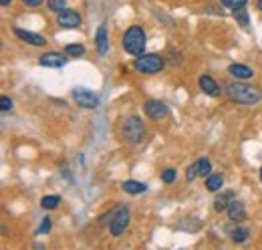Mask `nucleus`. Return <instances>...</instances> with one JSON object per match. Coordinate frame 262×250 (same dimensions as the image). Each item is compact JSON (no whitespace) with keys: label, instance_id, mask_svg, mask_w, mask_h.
Wrapping results in <instances>:
<instances>
[{"label":"nucleus","instance_id":"f257e3e1","mask_svg":"<svg viewBox=\"0 0 262 250\" xmlns=\"http://www.w3.org/2000/svg\"><path fill=\"white\" fill-rule=\"evenodd\" d=\"M224 95L228 97L232 103L236 105H246V107H252L256 103L262 101V89L260 87H254V85H248L244 81H232L224 87Z\"/></svg>","mask_w":262,"mask_h":250},{"label":"nucleus","instance_id":"f03ea898","mask_svg":"<svg viewBox=\"0 0 262 250\" xmlns=\"http://www.w3.org/2000/svg\"><path fill=\"white\" fill-rule=\"evenodd\" d=\"M121 45H123V49H125L129 55L139 57V55L145 53V47H147V34H145V31H143L139 25H131L129 29L123 32Z\"/></svg>","mask_w":262,"mask_h":250},{"label":"nucleus","instance_id":"7ed1b4c3","mask_svg":"<svg viewBox=\"0 0 262 250\" xmlns=\"http://www.w3.org/2000/svg\"><path fill=\"white\" fill-rule=\"evenodd\" d=\"M121 137L123 141H127L129 145H137L143 141L145 137V123L139 115H129L123 119V125H121Z\"/></svg>","mask_w":262,"mask_h":250},{"label":"nucleus","instance_id":"20e7f679","mask_svg":"<svg viewBox=\"0 0 262 250\" xmlns=\"http://www.w3.org/2000/svg\"><path fill=\"white\" fill-rule=\"evenodd\" d=\"M133 67H135L137 73H143V75H158V73L164 71L165 61H164V57L158 55V53H143V55L135 57Z\"/></svg>","mask_w":262,"mask_h":250},{"label":"nucleus","instance_id":"39448f33","mask_svg":"<svg viewBox=\"0 0 262 250\" xmlns=\"http://www.w3.org/2000/svg\"><path fill=\"white\" fill-rule=\"evenodd\" d=\"M131 222V212L129 208H125V206H121V208H117V212H115V216L111 220V224H109V232H111V236H121L125 230H127V226H129Z\"/></svg>","mask_w":262,"mask_h":250},{"label":"nucleus","instance_id":"423d86ee","mask_svg":"<svg viewBox=\"0 0 262 250\" xmlns=\"http://www.w3.org/2000/svg\"><path fill=\"white\" fill-rule=\"evenodd\" d=\"M143 113H145L149 119L160 121V119H164V117L169 115V107L165 105L164 101H160V99H147V101L143 103Z\"/></svg>","mask_w":262,"mask_h":250},{"label":"nucleus","instance_id":"0eeeda50","mask_svg":"<svg viewBox=\"0 0 262 250\" xmlns=\"http://www.w3.org/2000/svg\"><path fill=\"white\" fill-rule=\"evenodd\" d=\"M73 99H75V103H77L79 107H83V109H97V105H99V95L93 93V91H89V89H83V87L73 89Z\"/></svg>","mask_w":262,"mask_h":250},{"label":"nucleus","instance_id":"6e6552de","mask_svg":"<svg viewBox=\"0 0 262 250\" xmlns=\"http://www.w3.org/2000/svg\"><path fill=\"white\" fill-rule=\"evenodd\" d=\"M67 61H69V55H63V53H59V51H47V53H42L40 57H38V65L40 67H49V69H61V67H65Z\"/></svg>","mask_w":262,"mask_h":250},{"label":"nucleus","instance_id":"1a4fd4ad","mask_svg":"<svg viewBox=\"0 0 262 250\" xmlns=\"http://www.w3.org/2000/svg\"><path fill=\"white\" fill-rule=\"evenodd\" d=\"M83 23L81 14L77 10H71V8H65L57 14V25L63 27V29H79Z\"/></svg>","mask_w":262,"mask_h":250},{"label":"nucleus","instance_id":"9d476101","mask_svg":"<svg viewBox=\"0 0 262 250\" xmlns=\"http://www.w3.org/2000/svg\"><path fill=\"white\" fill-rule=\"evenodd\" d=\"M12 32H14V36H16L18 40H23V43H27V45H33V47H45V45H47V38H45L42 34H38V32L27 31V29H20V27H14Z\"/></svg>","mask_w":262,"mask_h":250},{"label":"nucleus","instance_id":"9b49d317","mask_svg":"<svg viewBox=\"0 0 262 250\" xmlns=\"http://www.w3.org/2000/svg\"><path fill=\"white\" fill-rule=\"evenodd\" d=\"M228 75L234 77L236 81H248L254 77V71L248 67V65H242V62H232L228 67Z\"/></svg>","mask_w":262,"mask_h":250},{"label":"nucleus","instance_id":"f8f14e48","mask_svg":"<svg viewBox=\"0 0 262 250\" xmlns=\"http://www.w3.org/2000/svg\"><path fill=\"white\" fill-rule=\"evenodd\" d=\"M198 85H200V89H202V93L210 95V97H218V95L222 93V89H220V85L210 77V75H202L200 79H198Z\"/></svg>","mask_w":262,"mask_h":250},{"label":"nucleus","instance_id":"ddd939ff","mask_svg":"<svg viewBox=\"0 0 262 250\" xmlns=\"http://www.w3.org/2000/svg\"><path fill=\"white\" fill-rule=\"evenodd\" d=\"M95 45H97L99 57H105L109 51V31L105 25H99L97 32H95Z\"/></svg>","mask_w":262,"mask_h":250},{"label":"nucleus","instance_id":"4468645a","mask_svg":"<svg viewBox=\"0 0 262 250\" xmlns=\"http://www.w3.org/2000/svg\"><path fill=\"white\" fill-rule=\"evenodd\" d=\"M226 214H228V218L232 222H244L246 220V206H244V202H240V200H232L228 206V210H226Z\"/></svg>","mask_w":262,"mask_h":250},{"label":"nucleus","instance_id":"2eb2a0df","mask_svg":"<svg viewBox=\"0 0 262 250\" xmlns=\"http://www.w3.org/2000/svg\"><path fill=\"white\" fill-rule=\"evenodd\" d=\"M234 198H236V194H234L232 190H224V192L220 190V194L214 198V210H216V212H220V214H222V212H226V210H228V206H230V202H232Z\"/></svg>","mask_w":262,"mask_h":250},{"label":"nucleus","instance_id":"dca6fc26","mask_svg":"<svg viewBox=\"0 0 262 250\" xmlns=\"http://www.w3.org/2000/svg\"><path fill=\"white\" fill-rule=\"evenodd\" d=\"M230 240L234 242V244H244L248 238H250V228H246V226H238V222H236V226L234 228H230Z\"/></svg>","mask_w":262,"mask_h":250},{"label":"nucleus","instance_id":"f3484780","mask_svg":"<svg viewBox=\"0 0 262 250\" xmlns=\"http://www.w3.org/2000/svg\"><path fill=\"white\" fill-rule=\"evenodd\" d=\"M121 190L129 196H137V194L147 192V186L143 182H137V180H125V182H121Z\"/></svg>","mask_w":262,"mask_h":250},{"label":"nucleus","instance_id":"a211bd4d","mask_svg":"<svg viewBox=\"0 0 262 250\" xmlns=\"http://www.w3.org/2000/svg\"><path fill=\"white\" fill-rule=\"evenodd\" d=\"M59 206H61V196H57V194H47L40 200V208L42 210H57Z\"/></svg>","mask_w":262,"mask_h":250},{"label":"nucleus","instance_id":"6ab92c4d","mask_svg":"<svg viewBox=\"0 0 262 250\" xmlns=\"http://www.w3.org/2000/svg\"><path fill=\"white\" fill-rule=\"evenodd\" d=\"M232 16L236 18V25H240L244 31L250 27V16H248V10L242 6V8H236V10H232Z\"/></svg>","mask_w":262,"mask_h":250},{"label":"nucleus","instance_id":"aec40b11","mask_svg":"<svg viewBox=\"0 0 262 250\" xmlns=\"http://www.w3.org/2000/svg\"><path fill=\"white\" fill-rule=\"evenodd\" d=\"M222 184H224V178L220 174H210L206 178V190L208 192H220L222 190Z\"/></svg>","mask_w":262,"mask_h":250},{"label":"nucleus","instance_id":"412c9836","mask_svg":"<svg viewBox=\"0 0 262 250\" xmlns=\"http://www.w3.org/2000/svg\"><path fill=\"white\" fill-rule=\"evenodd\" d=\"M198 165V174H200V178H208L210 174H212V161L208 159V157H200L196 161Z\"/></svg>","mask_w":262,"mask_h":250},{"label":"nucleus","instance_id":"4be33fe9","mask_svg":"<svg viewBox=\"0 0 262 250\" xmlns=\"http://www.w3.org/2000/svg\"><path fill=\"white\" fill-rule=\"evenodd\" d=\"M65 53L69 57H83L85 55V47L79 45V43H73V45H67Z\"/></svg>","mask_w":262,"mask_h":250},{"label":"nucleus","instance_id":"5701e85b","mask_svg":"<svg viewBox=\"0 0 262 250\" xmlns=\"http://www.w3.org/2000/svg\"><path fill=\"white\" fill-rule=\"evenodd\" d=\"M47 6H49V10L51 12H61V10H65L67 8V0H47Z\"/></svg>","mask_w":262,"mask_h":250},{"label":"nucleus","instance_id":"b1692460","mask_svg":"<svg viewBox=\"0 0 262 250\" xmlns=\"http://www.w3.org/2000/svg\"><path fill=\"white\" fill-rule=\"evenodd\" d=\"M176 178H178V172L173 168H165L164 172H162V182L164 184H173Z\"/></svg>","mask_w":262,"mask_h":250},{"label":"nucleus","instance_id":"393cba45","mask_svg":"<svg viewBox=\"0 0 262 250\" xmlns=\"http://www.w3.org/2000/svg\"><path fill=\"white\" fill-rule=\"evenodd\" d=\"M220 4L224 8H230V10H236V8H242L248 4V0H220Z\"/></svg>","mask_w":262,"mask_h":250},{"label":"nucleus","instance_id":"a878e982","mask_svg":"<svg viewBox=\"0 0 262 250\" xmlns=\"http://www.w3.org/2000/svg\"><path fill=\"white\" fill-rule=\"evenodd\" d=\"M182 61H184V57H182V53L178 51V49H169V62L171 65H182Z\"/></svg>","mask_w":262,"mask_h":250},{"label":"nucleus","instance_id":"bb28decb","mask_svg":"<svg viewBox=\"0 0 262 250\" xmlns=\"http://www.w3.org/2000/svg\"><path fill=\"white\" fill-rule=\"evenodd\" d=\"M12 105H14V103H12V99H10V97H6V95H2V97H0V111H2V113L10 111V109H12Z\"/></svg>","mask_w":262,"mask_h":250},{"label":"nucleus","instance_id":"cd10ccee","mask_svg":"<svg viewBox=\"0 0 262 250\" xmlns=\"http://www.w3.org/2000/svg\"><path fill=\"white\" fill-rule=\"evenodd\" d=\"M196 178H200V174H198V165L196 163H192V165H188V170H186V180H188V182H194Z\"/></svg>","mask_w":262,"mask_h":250},{"label":"nucleus","instance_id":"c85d7f7f","mask_svg":"<svg viewBox=\"0 0 262 250\" xmlns=\"http://www.w3.org/2000/svg\"><path fill=\"white\" fill-rule=\"evenodd\" d=\"M115 212H117V208H115V210H109L107 214H103V216L99 218V226L105 228L107 224H111V220H113V216H115Z\"/></svg>","mask_w":262,"mask_h":250},{"label":"nucleus","instance_id":"c756f323","mask_svg":"<svg viewBox=\"0 0 262 250\" xmlns=\"http://www.w3.org/2000/svg\"><path fill=\"white\" fill-rule=\"evenodd\" d=\"M49 232H51V218H45L42 222H40L36 234H49Z\"/></svg>","mask_w":262,"mask_h":250},{"label":"nucleus","instance_id":"7c9ffc66","mask_svg":"<svg viewBox=\"0 0 262 250\" xmlns=\"http://www.w3.org/2000/svg\"><path fill=\"white\" fill-rule=\"evenodd\" d=\"M23 2H25V4H27V6H40V4H42V0H23Z\"/></svg>","mask_w":262,"mask_h":250},{"label":"nucleus","instance_id":"2f4dec72","mask_svg":"<svg viewBox=\"0 0 262 250\" xmlns=\"http://www.w3.org/2000/svg\"><path fill=\"white\" fill-rule=\"evenodd\" d=\"M10 2H12V0H0V6H2V8H6Z\"/></svg>","mask_w":262,"mask_h":250},{"label":"nucleus","instance_id":"473e14b6","mask_svg":"<svg viewBox=\"0 0 262 250\" xmlns=\"http://www.w3.org/2000/svg\"><path fill=\"white\" fill-rule=\"evenodd\" d=\"M256 8H258V10L262 12V0H256Z\"/></svg>","mask_w":262,"mask_h":250},{"label":"nucleus","instance_id":"72a5a7b5","mask_svg":"<svg viewBox=\"0 0 262 250\" xmlns=\"http://www.w3.org/2000/svg\"><path fill=\"white\" fill-rule=\"evenodd\" d=\"M260 182H262V168H260Z\"/></svg>","mask_w":262,"mask_h":250}]
</instances>
